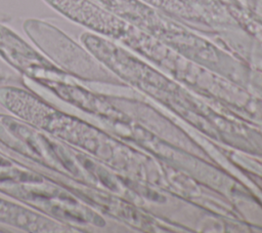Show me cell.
<instances>
[{
    "label": "cell",
    "mask_w": 262,
    "mask_h": 233,
    "mask_svg": "<svg viewBox=\"0 0 262 233\" xmlns=\"http://www.w3.org/2000/svg\"><path fill=\"white\" fill-rule=\"evenodd\" d=\"M0 193L74 228L101 224L72 191L40 168L0 152Z\"/></svg>",
    "instance_id": "obj_1"
},
{
    "label": "cell",
    "mask_w": 262,
    "mask_h": 233,
    "mask_svg": "<svg viewBox=\"0 0 262 233\" xmlns=\"http://www.w3.org/2000/svg\"><path fill=\"white\" fill-rule=\"evenodd\" d=\"M0 144L41 169L80 184L92 182L91 160L84 153L16 116L0 113Z\"/></svg>",
    "instance_id": "obj_2"
},
{
    "label": "cell",
    "mask_w": 262,
    "mask_h": 233,
    "mask_svg": "<svg viewBox=\"0 0 262 233\" xmlns=\"http://www.w3.org/2000/svg\"><path fill=\"white\" fill-rule=\"evenodd\" d=\"M23 28L47 59L70 76L80 79L96 76L98 67L90 54L58 28L37 18L25 21Z\"/></svg>",
    "instance_id": "obj_3"
},
{
    "label": "cell",
    "mask_w": 262,
    "mask_h": 233,
    "mask_svg": "<svg viewBox=\"0 0 262 233\" xmlns=\"http://www.w3.org/2000/svg\"><path fill=\"white\" fill-rule=\"evenodd\" d=\"M0 223L30 233H70L74 227L0 197Z\"/></svg>",
    "instance_id": "obj_6"
},
{
    "label": "cell",
    "mask_w": 262,
    "mask_h": 233,
    "mask_svg": "<svg viewBox=\"0 0 262 233\" xmlns=\"http://www.w3.org/2000/svg\"><path fill=\"white\" fill-rule=\"evenodd\" d=\"M0 57L35 83L71 80L68 73L2 24H0Z\"/></svg>",
    "instance_id": "obj_4"
},
{
    "label": "cell",
    "mask_w": 262,
    "mask_h": 233,
    "mask_svg": "<svg viewBox=\"0 0 262 233\" xmlns=\"http://www.w3.org/2000/svg\"><path fill=\"white\" fill-rule=\"evenodd\" d=\"M67 18L106 35H117V20L91 0H43Z\"/></svg>",
    "instance_id": "obj_5"
}]
</instances>
